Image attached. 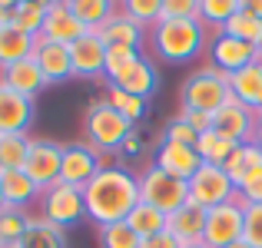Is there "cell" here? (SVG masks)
I'll return each mask as SVG.
<instances>
[{
  "label": "cell",
  "mask_w": 262,
  "mask_h": 248,
  "mask_svg": "<svg viewBox=\"0 0 262 248\" xmlns=\"http://www.w3.org/2000/svg\"><path fill=\"white\" fill-rule=\"evenodd\" d=\"M70 60H73V77L100 80L106 73V43L100 40V33H83L70 46Z\"/></svg>",
  "instance_id": "5bb4252c"
},
{
  "label": "cell",
  "mask_w": 262,
  "mask_h": 248,
  "mask_svg": "<svg viewBox=\"0 0 262 248\" xmlns=\"http://www.w3.org/2000/svg\"><path fill=\"white\" fill-rule=\"evenodd\" d=\"M113 86H120L123 93L140 96V100L149 103V96H153L156 86H160V73H156V66H153V60H149V57H140L133 66H129L126 77H120Z\"/></svg>",
  "instance_id": "603a6c76"
},
{
  "label": "cell",
  "mask_w": 262,
  "mask_h": 248,
  "mask_svg": "<svg viewBox=\"0 0 262 248\" xmlns=\"http://www.w3.org/2000/svg\"><path fill=\"white\" fill-rule=\"evenodd\" d=\"M236 146H239V142L226 139V136L216 133V129H206V133H199V139H196L199 159L209 162V165H226V159L232 156V149H236Z\"/></svg>",
  "instance_id": "83f0119b"
},
{
  "label": "cell",
  "mask_w": 262,
  "mask_h": 248,
  "mask_svg": "<svg viewBox=\"0 0 262 248\" xmlns=\"http://www.w3.org/2000/svg\"><path fill=\"white\" fill-rule=\"evenodd\" d=\"M199 17V0H163L160 20H192Z\"/></svg>",
  "instance_id": "60d3db41"
},
{
  "label": "cell",
  "mask_w": 262,
  "mask_h": 248,
  "mask_svg": "<svg viewBox=\"0 0 262 248\" xmlns=\"http://www.w3.org/2000/svg\"><path fill=\"white\" fill-rule=\"evenodd\" d=\"M149 46L166 63H189L209 46V27L199 17L192 20H156L149 27Z\"/></svg>",
  "instance_id": "7a4b0ae2"
},
{
  "label": "cell",
  "mask_w": 262,
  "mask_h": 248,
  "mask_svg": "<svg viewBox=\"0 0 262 248\" xmlns=\"http://www.w3.org/2000/svg\"><path fill=\"white\" fill-rule=\"evenodd\" d=\"M0 83L10 89H17L20 96H27V100H37V93L47 86L43 73H40L37 60L27 57V60H17L13 66H7V70H0Z\"/></svg>",
  "instance_id": "d6986e66"
},
{
  "label": "cell",
  "mask_w": 262,
  "mask_h": 248,
  "mask_svg": "<svg viewBox=\"0 0 262 248\" xmlns=\"http://www.w3.org/2000/svg\"><path fill=\"white\" fill-rule=\"evenodd\" d=\"M206 53H209V66L219 70V73H226V77H232V73H239L243 66H249V63L259 60L256 46L239 40V37H229V33H216V37L209 40V46H206Z\"/></svg>",
  "instance_id": "30bf717a"
},
{
  "label": "cell",
  "mask_w": 262,
  "mask_h": 248,
  "mask_svg": "<svg viewBox=\"0 0 262 248\" xmlns=\"http://www.w3.org/2000/svg\"><path fill=\"white\" fill-rule=\"evenodd\" d=\"M83 202L86 218L96 229L126 222L129 212L140 205V182L126 165H103L83 189Z\"/></svg>",
  "instance_id": "6da1fadb"
},
{
  "label": "cell",
  "mask_w": 262,
  "mask_h": 248,
  "mask_svg": "<svg viewBox=\"0 0 262 248\" xmlns=\"http://www.w3.org/2000/svg\"><path fill=\"white\" fill-rule=\"evenodd\" d=\"M229 89H232V100H239L243 106H249V109L259 113L262 109V60L243 66L239 73H232Z\"/></svg>",
  "instance_id": "7402d4cb"
},
{
  "label": "cell",
  "mask_w": 262,
  "mask_h": 248,
  "mask_svg": "<svg viewBox=\"0 0 262 248\" xmlns=\"http://www.w3.org/2000/svg\"><path fill=\"white\" fill-rule=\"evenodd\" d=\"M47 20V0H13V27L30 37H40Z\"/></svg>",
  "instance_id": "f546056e"
},
{
  "label": "cell",
  "mask_w": 262,
  "mask_h": 248,
  "mask_svg": "<svg viewBox=\"0 0 262 248\" xmlns=\"http://www.w3.org/2000/svg\"><path fill=\"white\" fill-rule=\"evenodd\" d=\"M0 209H4V185H0Z\"/></svg>",
  "instance_id": "f907efd6"
},
{
  "label": "cell",
  "mask_w": 262,
  "mask_h": 248,
  "mask_svg": "<svg viewBox=\"0 0 262 248\" xmlns=\"http://www.w3.org/2000/svg\"><path fill=\"white\" fill-rule=\"evenodd\" d=\"M156 165H160L166 176L173 179H183V182H189L192 176H196V169L203 165V159H199L196 146H179V142H160V149H156Z\"/></svg>",
  "instance_id": "2e32d148"
},
{
  "label": "cell",
  "mask_w": 262,
  "mask_h": 248,
  "mask_svg": "<svg viewBox=\"0 0 262 248\" xmlns=\"http://www.w3.org/2000/svg\"><path fill=\"white\" fill-rule=\"evenodd\" d=\"M136 182H140V202L160 209L163 215H173L176 209H183V205L189 202V182L166 176L156 162L143 165V172L136 176Z\"/></svg>",
  "instance_id": "5b68a950"
},
{
  "label": "cell",
  "mask_w": 262,
  "mask_h": 248,
  "mask_svg": "<svg viewBox=\"0 0 262 248\" xmlns=\"http://www.w3.org/2000/svg\"><path fill=\"white\" fill-rule=\"evenodd\" d=\"M243 212L246 205L239 202H226V205H216V209L206 212V229H203V242L209 248H226L232 242L243 238Z\"/></svg>",
  "instance_id": "ba28073f"
},
{
  "label": "cell",
  "mask_w": 262,
  "mask_h": 248,
  "mask_svg": "<svg viewBox=\"0 0 262 248\" xmlns=\"http://www.w3.org/2000/svg\"><path fill=\"white\" fill-rule=\"evenodd\" d=\"M160 10H163V0H126V4H123V13H126L133 23H140L143 30H149V27L160 20Z\"/></svg>",
  "instance_id": "74e56055"
},
{
  "label": "cell",
  "mask_w": 262,
  "mask_h": 248,
  "mask_svg": "<svg viewBox=\"0 0 262 248\" xmlns=\"http://www.w3.org/2000/svg\"><path fill=\"white\" fill-rule=\"evenodd\" d=\"M83 33H90L70 10V0L67 4H47V20H43V30H40L37 40H50V43H63L73 46Z\"/></svg>",
  "instance_id": "4fadbf2b"
},
{
  "label": "cell",
  "mask_w": 262,
  "mask_h": 248,
  "mask_svg": "<svg viewBox=\"0 0 262 248\" xmlns=\"http://www.w3.org/2000/svg\"><path fill=\"white\" fill-rule=\"evenodd\" d=\"M259 113H262V109H259Z\"/></svg>",
  "instance_id": "db71d44e"
},
{
  "label": "cell",
  "mask_w": 262,
  "mask_h": 248,
  "mask_svg": "<svg viewBox=\"0 0 262 248\" xmlns=\"http://www.w3.org/2000/svg\"><path fill=\"white\" fill-rule=\"evenodd\" d=\"M239 7H243V0H199V20L206 27H216V33H219Z\"/></svg>",
  "instance_id": "836d02e7"
},
{
  "label": "cell",
  "mask_w": 262,
  "mask_h": 248,
  "mask_svg": "<svg viewBox=\"0 0 262 248\" xmlns=\"http://www.w3.org/2000/svg\"><path fill=\"white\" fill-rule=\"evenodd\" d=\"M0 185H4V205L10 209H30L33 202H40V192H43L24 169L0 172Z\"/></svg>",
  "instance_id": "44dd1931"
},
{
  "label": "cell",
  "mask_w": 262,
  "mask_h": 248,
  "mask_svg": "<svg viewBox=\"0 0 262 248\" xmlns=\"http://www.w3.org/2000/svg\"><path fill=\"white\" fill-rule=\"evenodd\" d=\"M239 202L243 205H262V169L252 172L246 182H239Z\"/></svg>",
  "instance_id": "b9f144b4"
},
{
  "label": "cell",
  "mask_w": 262,
  "mask_h": 248,
  "mask_svg": "<svg viewBox=\"0 0 262 248\" xmlns=\"http://www.w3.org/2000/svg\"><path fill=\"white\" fill-rule=\"evenodd\" d=\"M100 40L106 46H129V50H140V43H143V27L140 23H133V20L123 13V7H116L113 13H110V20L100 27Z\"/></svg>",
  "instance_id": "ffe728a7"
},
{
  "label": "cell",
  "mask_w": 262,
  "mask_h": 248,
  "mask_svg": "<svg viewBox=\"0 0 262 248\" xmlns=\"http://www.w3.org/2000/svg\"><path fill=\"white\" fill-rule=\"evenodd\" d=\"M223 169L229 172V179L236 182V189H239V182H246L252 172L262 169V149L256 146V142H239V146L232 149V156L226 159Z\"/></svg>",
  "instance_id": "cb8c5ba5"
},
{
  "label": "cell",
  "mask_w": 262,
  "mask_h": 248,
  "mask_svg": "<svg viewBox=\"0 0 262 248\" xmlns=\"http://www.w3.org/2000/svg\"><path fill=\"white\" fill-rule=\"evenodd\" d=\"M106 103L116 109V113L123 116V119H129V122H136V119H143L146 116V100H140V96H129V93H123L120 86H110V93H106Z\"/></svg>",
  "instance_id": "8d00e7d4"
},
{
  "label": "cell",
  "mask_w": 262,
  "mask_h": 248,
  "mask_svg": "<svg viewBox=\"0 0 262 248\" xmlns=\"http://www.w3.org/2000/svg\"><path fill=\"white\" fill-rule=\"evenodd\" d=\"M203 229H206V209L186 202L183 209H176L173 215H166V232L176 238L183 248L203 242Z\"/></svg>",
  "instance_id": "ac0fdd59"
},
{
  "label": "cell",
  "mask_w": 262,
  "mask_h": 248,
  "mask_svg": "<svg viewBox=\"0 0 262 248\" xmlns=\"http://www.w3.org/2000/svg\"><path fill=\"white\" fill-rule=\"evenodd\" d=\"M120 153H123V156H140V153H143V136L136 133V129L126 136V142H123V149H120Z\"/></svg>",
  "instance_id": "f6af8a7d"
},
{
  "label": "cell",
  "mask_w": 262,
  "mask_h": 248,
  "mask_svg": "<svg viewBox=\"0 0 262 248\" xmlns=\"http://www.w3.org/2000/svg\"><path fill=\"white\" fill-rule=\"evenodd\" d=\"M129 133H133V122L123 119V116L106 103V96H103V100H93L86 106V113H83V136H86V142L100 156L120 153Z\"/></svg>",
  "instance_id": "3957f363"
},
{
  "label": "cell",
  "mask_w": 262,
  "mask_h": 248,
  "mask_svg": "<svg viewBox=\"0 0 262 248\" xmlns=\"http://www.w3.org/2000/svg\"><path fill=\"white\" fill-rule=\"evenodd\" d=\"M126 225L136 232L140 238H149V235H160V232H166V215H163L160 209H153V205L140 202L133 212H129Z\"/></svg>",
  "instance_id": "d6a6232c"
},
{
  "label": "cell",
  "mask_w": 262,
  "mask_h": 248,
  "mask_svg": "<svg viewBox=\"0 0 262 248\" xmlns=\"http://www.w3.org/2000/svg\"><path fill=\"white\" fill-rule=\"evenodd\" d=\"M232 100V89H229V77L219 70H212L209 63L192 70L189 77L183 80L179 86V106L183 109H196V113H216L223 103Z\"/></svg>",
  "instance_id": "277c9868"
},
{
  "label": "cell",
  "mask_w": 262,
  "mask_h": 248,
  "mask_svg": "<svg viewBox=\"0 0 262 248\" xmlns=\"http://www.w3.org/2000/svg\"><path fill=\"white\" fill-rule=\"evenodd\" d=\"M33 60H37L40 73H43L47 86H50V83H67V80H73L70 46L50 43V40H37V46H33Z\"/></svg>",
  "instance_id": "9a60e30c"
},
{
  "label": "cell",
  "mask_w": 262,
  "mask_h": 248,
  "mask_svg": "<svg viewBox=\"0 0 262 248\" xmlns=\"http://www.w3.org/2000/svg\"><path fill=\"white\" fill-rule=\"evenodd\" d=\"M33 46H37V37L17 30V27H7V30H0V70L13 66L17 60L33 57Z\"/></svg>",
  "instance_id": "d4e9b609"
},
{
  "label": "cell",
  "mask_w": 262,
  "mask_h": 248,
  "mask_svg": "<svg viewBox=\"0 0 262 248\" xmlns=\"http://www.w3.org/2000/svg\"><path fill=\"white\" fill-rule=\"evenodd\" d=\"M219 33H229V37H239V40H246V43L259 46L262 43V20L256 17V13H249V10H246V4H243Z\"/></svg>",
  "instance_id": "4dcf8cb0"
},
{
  "label": "cell",
  "mask_w": 262,
  "mask_h": 248,
  "mask_svg": "<svg viewBox=\"0 0 262 248\" xmlns=\"http://www.w3.org/2000/svg\"><path fill=\"white\" fill-rule=\"evenodd\" d=\"M239 199V189L236 182L229 179V172L223 165H209L203 162L196 169V176L189 179V202L199 205V209H216V205H226V202H236Z\"/></svg>",
  "instance_id": "8992f818"
},
{
  "label": "cell",
  "mask_w": 262,
  "mask_h": 248,
  "mask_svg": "<svg viewBox=\"0 0 262 248\" xmlns=\"http://www.w3.org/2000/svg\"><path fill=\"white\" fill-rule=\"evenodd\" d=\"M40 218H47L57 229H70V225L86 218V202L83 189H73L67 182H57L50 189L40 192Z\"/></svg>",
  "instance_id": "52a82bcc"
},
{
  "label": "cell",
  "mask_w": 262,
  "mask_h": 248,
  "mask_svg": "<svg viewBox=\"0 0 262 248\" xmlns=\"http://www.w3.org/2000/svg\"><path fill=\"white\" fill-rule=\"evenodd\" d=\"M226 248H252V245L246 242V238H239V242H232V245H226Z\"/></svg>",
  "instance_id": "681fc988"
},
{
  "label": "cell",
  "mask_w": 262,
  "mask_h": 248,
  "mask_svg": "<svg viewBox=\"0 0 262 248\" xmlns=\"http://www.w3.org/2000/svg\"><path fill=\"white\" fill-rule=\"evenodd\" d=\"M13 27V0H0V30Z\"/></svg>",
  "instance_id": "bcb514c9"
},
{
  "label": "cell",
  "mask_w": 262,
  "mask_h": 248,
  "mask_svg": "<svg viewBox=\"0 0 262 248\" xmlns=\"http://www.w3.org/2000/svg\"><path fill=\"white\" fill-rule=\"evenodd\" d=\"M256 53H259V60H262V43H259V46H256Z\"/></svg>",
  "instance_id": "f5cc1de1"
},
{
  "label": "cell",
  "mask_w": 262,
  "mask_h": 248,
  "mask_svg": "<svg viewBox=\"0 0 262 248\" xmlns=\"http://www.w3.org/2000/svg\"><path fill=\"white\" fill-rule=\"evenodd\" d=\"M30 122H33V100H27L17 89L0 83V136L4 133H27Z\"/></svg>",
  "instance_id": "e0dca14e"
},
{
  "label": "cell",
  "mask_w": 262,
  "mask_h": 248,
  "mask_svg": "<svg viewBox=\"0 0 262 248\" xmlns=\"http://www.w3.org/2000/svg\"><path fill=\"white\" fill-rule=\"evenodd\" d=\"M27 225H30V212L4 205L0 209V248H20V242L27 235Z\"/></svg>",
  "instance_id": "4316f807"
},
{
  "label": "cell",
  "mask_w": 262,
  "mask_h": 248,
  "mask_svg": "<svg viewBox=\"0 0 262 248\" xmlns=\"http://www.w3.org/2000/svg\"><path fill=\"white\" fill-rule=\"evenodd\" d=\"M243 238L252 248H262V205H246V212H243Z\"/></svg>",
  "instance_id": "f35d334b"
},
{
  "label": "cell",
  "mask_w": 262,
  "mask_h": 248,
  "mask_svg": "<svg viewBox=\"0 0 262 248\" xmlns=\"http://www.w3.org/2000/svg\"><path fill=\"white\" fill-rule=\"evenodd\" d=\"M143 53L140 50H129V46H106V73H103V80L113 86L120 77H126L129 66L140 60Z\"/></svg>",
  "instance_id": "e575fe53"
},
{
  "label": "cell",
  "mask_w": 262,
  "mask_h": 248,
  "mask_svg": "<svg viewBox=\"0 0 262 248\" xmlns=\"http://www.w3.org/2000/svg\"><path fill=\"white\" fill-rule=\"evenodd\" d=\"M96 242H100V248H140L143 238L136 235L126 222H116V225L96 229Z\"/></svg>",
  "instance_id": "d590c367"
},
{
  "label": "cell",
  "mask_w": 262,
  "mask_h": 248,
  "mask_svg": "<svg viewBox=\"0 0 262 248\" xmlns=\"http://www.w3.org/2000/svg\"><path fill=\"white\" fill-rule=\"evenodd\" d=\"M30 136L27 133H4L0 136V172L24 169L27 153H30Z\"/></svg>",
  "instance_id": "f1b7e54d"
},
{
  "label": "cell",
  "mask_w": 262,
  "mask_h": 248,
  "mask_svg": "<svg viewBox=\"0 0 262 248\" xmlns=\"http://www.w3.org/2000/svg\"><path fill=\"white\" fill-rule=\"evenodd\" d=\"M70 10H73V17H77L90 33H96L110 20V13H113L116 7L110 4V0H70Z\"/></svg>",
  "instance_id": "1f68e13d"
},
{
  "label": "cell",
  "mask_w": 262,
  "mask_h": 248,
  "mask_svg": "<svg viewBox=\"0 0 262 248\" xmlns=\"http://www.w3.org/2000/svg\"><path fill=\"white\" fill-rule=\"evenodd\" d=\"M60 162H63V146L53 139H33L30 153H27L24 172L40 185V189H50L60 182Z\"/></svg>",
  "instance_id": "8fae6325"
},
{
  "label": "cell",
  "mask_w": 262,
  "mask_h": 248,
  "mask_svg": "<svg viewBox=\"0 0 262 248\" xmlns=\"http://www.w3.org/2000/svg\"><path fill=\"white\" fill-rule=\"evenodd\" d=\"M179 119H186L196 133H206L209 129V116L206 113H196V109H179Z\"/></svg>",
  "instance_id": "7bdbcfd3"
},
{
  "label": "cell",
  "mask_w": 262,
  "mask_h": 248,
  "mask_svg": "<svg viewBox=\"0 0 262 248\" xmlns=\"http://www.w3.org/2000/svg\"><path fill=\"white\" fill-rule=\"evenodd\" d=\"M140 248H183L176 242L173 235H169V232H160V235H149V238H143L140 242Z\"/></svg>",
  "instance_id": "ee69618b"
},
{
  "label": "cell",
  "mask_w": 262,
  "mask_h": 248,
  "mask_svg": "<svg viewBox=\"0 0 262 248\" xmlns=\"http://www.w3.org/2000/svg\"><path fill=\"white\" fill-rule=\"evenodd\" d=\"M252 142H256V146L262 149V113L256 116V133H252Z\"/></svg>",
  "instance_id": "7dc6e473"
},
{
  "label": "cell",
  "mask_w": 262,
  "mask_h": 248,
  "mask_svg": "<svg viewBox=\"0 0 262 248\" xmlns=\"http://www.w3.org/2000/svg\"><path fill=\"white\" fill-rule=\"evenodd\" d=\"M163 139H166V142H179V146H196L199 133H196V129H192L186 119L173 116V119L166 122V129H163Z\"/></svg>",
  "instance_id": "ab89813d"
},
{
  "label": "cell",
  "mask_w": 262,
  "mask_h": 248,
  "mask_svg": "<svg viewBox=\"0 0 262 248\" xmlns=\"http://www.w3.org/2000/svg\"><path fill=\"white\" fill-rule=\"evenodd\" d=\"M189 248H209V245H206V242H199V245H189Z\"/></svg>",
  "instance_id": "816d5d0a"
},
{
  "label": "cell",
  "mask_w": 262,
  "mask_h": 248,
  "mask_svg": "<svg viewBox=\"0 0 262 248\" xmlns=\"http://www.w3.org/2000/svg\"><path fill=\"white\" fill-rule=\"evenodd\" d=\"M20 248H70V242H67V229H57L40 215H30V225H27Z\"/></svg>",
  "instance_id": "484cf974"
},
{
  "label": "cell",
  "mask_w": 262,
  "mask_h": 248,
  "mask_svg": "<svg viewBox=\"0 0 262 248\" xmlns=\"http://www.w3.org/2000/svg\"><path fill=\"white\" fill-rule=\"evenodd\" d=\"M103 156L96 153L93 146L83 142H67L63 146V162H60V182L73 185V189H86L90 179L103 169Z\"/></svg>",
  "instance_id": "9c48e42d"
},
{
  "label": "cell",
  "mask_w": 262,
  "mask_h": 248,
  "mask_svg": "<svg viewBox=\"0 0 262 248\" xmlns=\"http://www.w3.org/2000/svg\"><path fill=\"white\" fill-rule=\"evenodd\" d=\"M246 10H249V13H256V17L262 20V0H249V4H246Z\"/></svg>",
  "instance_id": "c3c4849f"
},
{
  "label": "cell",
  "mask_w": 262,
  "mask_h": 248,
  "mask_svg": "<svg viewBox=\"0 0 262 248\" xmlns=\"http://www.w3.org/2000/svg\"><path fill=\"white\" fill-rule=\"evenodd\" d=\"M256 116H259L256 109L243 106L239 100H229V103H223L216 113H209V129L223 133L226 139H232V142H252Z\"/></svg>",
  "instance_id": "7c38bea8"
}]
</instances>
